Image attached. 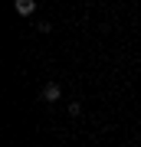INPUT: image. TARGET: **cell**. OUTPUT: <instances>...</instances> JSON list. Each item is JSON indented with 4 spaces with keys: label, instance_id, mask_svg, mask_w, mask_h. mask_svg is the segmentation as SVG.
Wrapping results in <instances>:
<instances>
[{
    "label": "cell",
    "instance_id": "obj_1",
    "mask_svg": "<svg viewBox=\"0 0 141 147\" xmlns=\"http://www.w3.org/2000/svg\"><path fill=\"white\" fill-rule=\"evenodd\" d=\"M59 95H63V88H59L56 82H46L43 92H40V98H43V101H59Z\"/></svg>",
    "mask_w": 141,
    "mask_h": 147
},
{
    "label": "cell",
    "instance_id": "obj_2",
    "mask_svg": "<svg viewBox=\"0 0 141 147\" xmlns=\"http://www.w3.org/2000/svg\"><path fill=\"white\" fill-rule=\"evenodd\" d=\"M13 10L20 13V16H30V13H36V0H16Z\"/></svg>",
    "mask_w": 141,
    "mask_h": 147
},
{
    "label": "cell",
    "instance_id": "obj_3",
    "mask_svg": "<svg viewBox=\"0 0 141 147\" xmlns=\"http://www.w3.org/2000/svg\"><path fill=\"white\" fill-rule=\"evenodd\" d=\"M131 147H138V144H131Z\"/></svg>",
    "mask_w": 141,
    "mask_h": 147
}]
</instances>
